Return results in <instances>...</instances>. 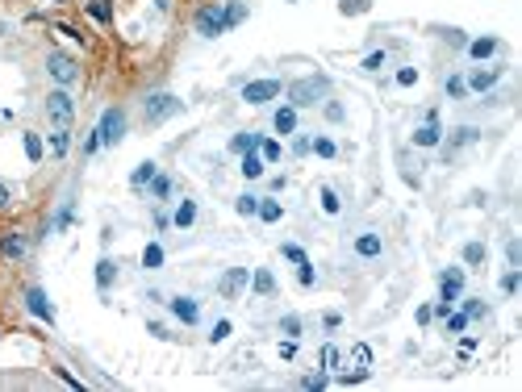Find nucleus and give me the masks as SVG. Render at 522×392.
<instances>
[{
    "mask_svg": "<svg viewBox=\"0 0 522 392\" xmlns=\"http://www.w3.org/2000/svg\"><path fill=\"white\" fill-rule=\"evenodd\" d=\"M238 213H242V217L259 213V196H251V192H247V196H238Z\"/></svg>",
    "mask_w": 522,
    "mask_h": 392,
    "instance_id": "34",
    "label": "nucleus"
},
{
    "mask_svg": "<svg viewBox=\"0 0 522 392\" xmlns=\"http://www.w3.org/2000/svg\"><path fill=\"white\" fill-rule=\"evenodd\" d=\"M163 263V246L159 242H150L146 251H142V267H159Z\"/></svg>",
    "mask_w": 522,
    "mask_h": 392,
    "instance_id": "26",
    "label": "nucleus"
},
{
    "mask_svg": "<svg viewBox=\"0 0 522 392\" xmlns=\"http://www.w3.org/2000/svg\"><path fill=\"white\" fill-rule=\"evenodd\" d=\"M280 255H284L288 263H297V267L305 263V251H301V246H293V242H284V246H280Z\"/></svg>",
    "mask_w": 522,
    "mask_h": 392,
    "instance_id": "35",
    "label": "nucleus"
},
{
    "mask_svg": "<svg viewBox=\"0 0 522 392\" xmlns=\"http://www.w3.org/2000/svg\"><path fill=\"white\" fill-rule=\"evenodd\" d=\"M443 321H447V334H459V330L468 325V313H447Z\"/></svg>",
    "mask_w": 522,
    "mask_h": 392,
    "instance_id": "36",
    "label": "nucleus"
},
{
    "mask_svg": "<svg viewBox=\"0 0 522 392\" xmlns=\"http://www.w3.org/2000/svg\"><path fill=\"white\" fill-rule=\"evenodd\" d=\"M96 146H100V134H96V130H92V134H88V138H84V154H92V150H96Z\"/></svg>",
    "mask_w": 522,
    "mask_h": 392,
    "instance_id": "51",
    "label": "nucleus"
},
{
    "mask_svg": "<svg viewBox=\"0 0 522 392\" xmlns=\"http://www.w3.org/2000/svg\"><path fill=\"white\" fill-rule=\"evenodd\" d=\"M230 25H226V9L222 5H209V9H201L196 13V34L201 38H218V34H226Z\"/></svg>",
    "mask_w": 522,
    "mask_h": 392,
    "instance_id": "6",
    "label": "nucleus"
},
{
    "mask_svg": "<svg viewBox=\"0 0 522 392\" xmlns=\"http://www.w3.org/2000/svg\"><path fill=\"white\" fill-rule=\"evenodd\" d=\"M297 275H301V284H305V288H309V284H313V263H309V259H305V263H301V271H297Z\"/></svg>",
    "mask_w": 522,
    "mask_h": 392,
    "instance_id": "50",
    "label": "nucleus"
},
{
    "mask_svg": "<svg viewBox=\"0 0 522 392\" xmlns=\"http://www.w3.org/2000/svg\"><path fill=\"white\" fill-rule=\"evenodd\" d=\"M506 259H510V267H518V271H522V242H518V238H510V242H506Z\"/></svg>",
    "mask_w": 522,
    "mask_h": 392,
    "instance_id": "28",
    "label": "nucleus"
},
{
    "mask_svg": "<svg viewBox=\"0 0 522 392\" xmlns=\"http://www.w3.org/2000/svg\"><path fill=\"white\" fill-rule=\"evenodd\" d=\"M88 9H92V17H96V21H109V17H113V9H109V0H92Z\"/></svg>",
    "mask_w": 522,
    "mask_h": 392,
    "instance_id": "33",
    "label": "nucleus"
},
{
    "mask_svg": "<svg viewBox=\"0 0 522 392\" xmlns=\"http://www.w3.org/2000/svg\"><path fill=\"white\" fill-rule=\"evenodd\" d=\"M238 172H242L247 180H259V176H264V159H259V150H247V154H242V167H238Z\"/></svg>",
    "mask_w": 522,
    "mask_h": 392,
    "instance_id": "16",
    "label": "nucleus"
},
{
    "mask_svg": "<svg viewBox=\"0 0 522 392\" xmlns=\"http://www.w3.org/2000/svg\"><path fill=\"white\" fill-rule=\"evenodd\" d=\"M322 209H326V213H339V196H334V188H322Z\"/></svg>",
    "mask_w": 522,
    "mask_h": 392,
    "instance_id": "46",
    "label": "nucleus"
},
{
    "mask_svg": "<svg viewBox=\"0 0 522 392\" xmlns=\"http://www.w3.org/2000/svg\"><path fill=\"white\" fill-rule=\"evenodd\" d=\"M439 138H443V130H439V113H427V122L418 126V134H413V146H439Z\"/></svg>",
    "mask_w": 522,
    "mask_h": 392,
    "instance_id": "10",
    "label": "nucleus"
},
{
    "mask_svg": "<svg viewBox=\"0 0 522 392\" xmlns=\"http://www.w3.org/2000/svg\"><path fill=\"white\" fill-rule=\"evenodd\" d=\"M150 196H155V200L172 196V180H168V176H155V180H150Z\"/></svg>",
    "mask_w": 522,
    "mask_h": 392,
    "instance_id": "25",
    "label": "nucleus"
},
{
    "mask_svg": "<svg viewBox=\"0 0 522 392\" xmlns=\"http://www.w3.org/2000/svg\"><path fill=\"white\" fill-rule=\"evenodd\" d=\"M209 338H214V343H222V338H230V321H218V325H214V334H209Z\"/></svg>",
    "mask_w": 522,
    "mask_h": 392,
    "instance_id": "48",
    "label": "nucleus"
},
{
    "mask_svg": "<svg viewBox=\"0 0 522 392\" xmlns=\"http://www.w3.org/2000/svg\"><path fill=\"white\" fill-rule=\"evenodd\" d=\"M501 288H506V292H518V267H510V275L501 279Z\"/></svg>",
    "mask_w": 522,
    "mask_h": 392,
    "instance_id": "49",
    "label": "nucleus"
},
{
    "mask_svg": "<svg viewBox=\"0 0 522 392\" xmlns=\"http://www.w3.org/2000/svg\"><path fill=\"white\" fill-rule=\"evenodd\" d=\"M385 67V50H372L368 59H363V71H381Z\"/></svg>",
    "mask_w": 522,
    "mask_h": 392,
    "instance_id": "39",
    "label": "nucleus"
},
{
    "mask_svg": "<svg viewBox=\"0 0 522 392\" xmlns=\"http://www.w3.org/2000/svg\"><path fill=\"white\" fill-rule=\"evenodd\" d=\"M113 275H117V263H109V259H100V263H96V284H100V288H109V284H113Z\"/></svg>",
    "mask_w": 522,
    "mask_h": 392,
    "instance_id": "19",
    "label": "nucleus"
},
{
    "mask_svg": "<svg viewBox=\"0 0 522 392\" xmlns=\"http://www.w3.org/2000/svg\"><path fill=\"white\" fill-rule=\"evenodd\" d=\"M397 84H401V88H413V84H418V71H413V67H401V71H397Z\"/></svg>",
    "mask_w": 522,
    "mask_h": 392,
    "instance_id": "45",
    "label": "nucleus"
},
{
    "mask_svg": "<svg viewBox=\"0 0 522 392\" xmlns=\"http://www.w3.org/2000/svg\"><path fill=\"white\" fill-rule=\"evenodd\" d=\"M9 205H13V192H9L5 184H0V209H9Z\"/></svg>",
    "mask_w": 522,
    "mask_h": 392,
    "instance_id": "53",
    "label": "nucleus"
},
{
    "mask_svg": "<svg viewBox=\"0 0 522 392\" xmlns=\"http://www.w3.org/2000/svg\"><path fill=\"white\" fill-rule=\"evenodd\" d=\"M176 113H180V100H176L172 92L146 96V122H150V126H159V122H168V117H176Z\"/></svg>",
    "mask_w": 522,
    "mask_h": 392,
    "instance_id": "3",
    "label": "nucleus"
},
{
    "mask_svg": "<svg viewBox=\"0 0 522 392\" xmlns=\"http://www.w3.org/2000/svg\"><path fill=\"white\" fill-rule=\"evenodd\" d=\"M464 92H468V84H464L459 76H451V80H447V96H451V100H459Z\"/></svg>",
    "mask_w": 522,
    "mask_h": 392,
    "instance_id": "41",
    "label": "nucleus"
},
{
    "mask_svg": "<svg viewBox=\"0 0 522 392\" xmlns=\"http://www.w3.org/2000/svg\"><path fill=\"white\" fill-rule=\"evenodd\" d=\"M251 284H255V292H264V297H272V292H276V279H272V271H268V267H259V271L251 275Z\"/></svg>",
    "mask_w": 522,
    "mask_h": 392,
    "instance_id": "17",
    "label": "nucleus"
},
{
    "mask_svg": "<svg viewBox=\"0 0 522 392\" xmlns=\"http://www.w3.org/2000/svg\"><path fill=\"white\" fill-rule=\"evenodd\" d=\"M326 92H330V80H326V76H305V80H293V84H288V104H293V108L322 104Z\"/></svg>",
    "mask_w": 522,
    "mask_h": 392,
    "instance_id": "1",
    "label": "nucleus"
},
{
    "mask_svg": "<svg viewBox=\"0 0 522 392\" xmlns=\"http://www.w3.org/2000/svg\"><path fill=\"white\" fill-rule=\"evenodd\" d=\"M25 251H30V242H25L21 230H5V234H0V255H5V259H25Z\"/></svg>",
    "mask_w": 522,
    "mask_h": 392,
    "instance_id": "9",
    "label": "nucleus"
},
{
    "mask_svg": "<svg viewBox=\"0 0 522 392\" xmlns=\"http://www.w3.org/2000/svg\"><path fill=\"white\" fill-rule=\"evenodd\" d=\"M67 146H71L67 130H63V126H55V134H50V154H67Z\"/></svg>",
    "mask_w": 522,
    "mask_h": 392,
    "instance_id": "21",
    "label": "nucleus"
},
{
    "mask_svg": "<svg viewBox=\"0 0 522 392\" xmlns=\"http://www.w3.org/2000/svg\"><path fill=\"white\" fill-rule=\"evenodd\" d=\"M468 50H473V59H489V54L497 50L493 38H477V42H468Z\"/></svg>",
    "mask_w": 522,
    "mask_h": 392,
    "instance_id": "20",
    "label": "nucleus"
},
{
    "mask_svg": "<svg viewBox=\"0 0 522 392\" xmlns=\"http://www.w3.org/2000/svg\"><path fill=\"white\" fill-rule=\"evenodd\" d=\"M485 313H489V309H485L481 301H468V317H485Z\"/></svg>",
    "mask_w": 522,
    "mask_h": 392,
    "instance_id": "52",
    "label": "nucleus"
},
{
    "mask_svg": "<svg viewBox=\"0 0 522 392\" xmlns=\"http://www.w3.org/2000/svg\"><path fill=\"white\" fill-rule=\"evenodd\" d=\"M464 292V271L459 267H447L443 275H439V317H447L451 313V301Z\"/></svg>",
    "mask_w": 522,
    "mask_h": 392,
    "instance_id": "2",
    "label": "nucleus"
},
{
    "mask_svg": "<svg viewBox=\"0 0 522 392\" xmlns=\"http://www.w3.org/2000/svg\"><path fill=\"white\" fill-rule=\"evenodd\" d=\"M468 142H477V130H473V126H464V130L451 134V150H455V146H468Z\"/></svg>",
    "mask_w": 522,
    "mask_h": 392,
    "instance_id": "30",
    "label": "nucleus"
},
{
    "mask_svg": "<svg viewBox=\"0 0 522 392\" xmlns=\"http://www.w3.org/2000/svg\"><path fill=\"white\" fill-rule=\"evenodd\" d=\"M172 313H176L184 325H196V317H201V305H196L192 297H176V301H172Z\"/></svg>",
    "mask_w": 522,
    "mask_h": 392,
    "instance_id": "13",
    "label": "nucleus"
},
{
    "mask_svg": "<svg viewBox=\"0 0 522 392\" xmlns=\"http://www.w3.org/2000/svg\"><path fill=\"white\" fill-rule=\"evenodd\" d=\"M46 71H50V80H55V84H76L80 80V67H76V59H71V54H46Z\"/></svg>",
    "mask_w": 522,
    "mask_h": 392,
    "instance_id": "5",
    "label": "nucleus"
},
{
    "mask_svg": "<svg viewBox=\"0 0 522 392\" xmlns=\"http://www.w3.org/2000/svg\"><path fill=\"white\" fill-rule=\"evenodd\" d=\"M259 159H264V163H276V159H280V142L259 138Z\"/></svg>",
    "mask_w": 522,
    "mask_h": 392,
    "instance_id": "23",
    "label": "nucleus"
},
{
    "mask_svg": "<svg viewBox=\"0 0 522 392\" xmlns=\"http://www.w3.org/2000/svg\"><path fill=\"white\" fill-rule=\"evenodd\" d=\"M247 279H251L247 267H230V271L222 275V297H238V292L247 288Z\"/></svg>",
    "mask_w": 522,
    "mask_h": 392,
    "instance_id": "12",
    "label": "nucleus"
},
{
    "mask_svg": "<svg viewBox=\"0 0 522 392\" xmlns=\"http://www.w3.org/2000/svg\"><path fill=\"white\" fill-rule=\"evenodd\" d=\"M301 388H305V392H318V388H326V371H318V376L301 380Z\"/></svg>",
    "mask_w": 522,
    "mask_h": 392,
    "instance_id": "43",
    "label": "nucleus"
},
{
    "mask_svg": "<svg viewBox=\"0 0 522 392\" xmlns=\"http://www.w3.org/2000/svg\"><path fill=\"white\" fill-rule=\"evenodd\" d=\"M272 126H276V134H293V130H297V108H293V104L276 108V117H272Z\"/></svg>",
    "mask_w": 522,
    "mask_h": 392,
    "instance_id": "15",
    "label": "nucleus"
},
{
    "mask_svg": "<svg viewBox=\"0 0 522 392\" xmlns=\"http://www.w3.org/2000/svg\"><path fill=\"white\" fill-rule=\"evenodd\" d=\"M280 330L288 334V338H297V334H301V317H293V313H288V317H280Z\"/></svg>",
    "mask_w": 522,
    "mask_h": 392,
    "instance_id": "38",
    "label": "nucleus"
},
{
    "mask_svg": "<svg viewBox=\"0 0 522 392\" xmlns=\"http://www.w3.org/2000/svg\"><path fill=\"white\" fill-rule=\"evenodd\" d=\"M351 359H355L359 367H368V363H372V351H368V347H355V351H351Z\"/></svg>",
    "mask_w": 522,
    "mask_h": 392,
    "instance_id": "47",
    "label": "nucleus"
},
{
    "mask_svg": "<svg viewBox=\"0 0 522 392\" xmlns=\"http://www.w3.org/2000/svg\"><path fill=\"white\" fill-rule=\"evenodd\" d=\"M339 9H343V13H368V9H372V0H343Z\"/></svg>",
    "mask_w": 522,
    "mask_h": 392,
    "instance_id": "37",
    "label": "nucleus"
},
{
    "mask_svg": "<svg viewBox=\"0 0 522 392\" xmlns=\"http://www.w3.org/2000/svg\"><path fill=\"white\" fill-rule=\"evenodd\" d=\"M230 146H234L238 154H247V150H259V134H238Z\"/></svg>",
    "mask_w": 522,
    "mask_h": 392,
    "instance_id": "27",
    "label": "nucleus"
},
{
    "mask_svg": "<svg viewBox=\"0 0 522 392\" xmlns=\"http://www.w3.org/2000/svg\"><path fill=\"white\" fill-rule=\"evenodd\" d=\"M464 263H485V246L481 242H468L464 246Z\"/></svg>",
    "mask_w": 522,
    "mask_h": 392,
    "instance_id": "32",
    "label": "nucleus"
},
{
    "mask_svg": "<svg viewBox=\"0 0 522 392\" xmlns=\"http://www.w3.org/2000/svg\"><path fill=\"white\" fill-rule=\"evenodd\" d=\"M280 213H284V209H280L276 200H259V217H264V221H280Z\"/></svg>",
    "mask_w": 522,
    "mask_h": 392,
    "instance_id": "31",
    "label": "nucleus"
},
{
    "mask_svg": "<svg viewBox=\"0 0 522 392\" xmlns=\"http://www.w3.org/2000/svg\"><path fill=\"white\" fill-rule=\"evenodd\" d=\"M155 176H159V172H155V163H138V172H134V180H130V184H134V188H142V184H150Z\"/></svg>",
    "mask_w": 522,
    "mask_h": 392,
    "instance_id": "24",
    "label": "nucleus"
},
{
    "mask_svg": "<svg viewBox=\"0 0 522 392\" xmlns=\"http://www.w3.org/2000/svg\"><path fill=\"white\" fill-rule=\"evenodd\" d=\"M280 96V80H251L247 88H242V100L247 104H268V100H276Z\"/></svg>",
    "mask_w": 522,
    "mask_h": 392,
    "instance_id": "8",
    "label": "nucleus"
},
{
    "mask_svg": "<svg viewBox=\"0 0 522 392\" xmlns=\"http://www.w3.org/2000/svg\"><path fill=\"white\" fill-rule=\"evenodd\" d=\"M355 255L359 259H376L381 255V234H359L355 238Z\"/></svg>",
    "mask_w": 522,
    "mask_h": 392,
    "instance_id": "14",
    "label": "nucleus"
},
{
    "mask_svg": "<svg viewBox=\"0 0 522 392\" xmlns=\"http://www.w3.org/2000/svg\"><path fill=\"white\" fill-rule=\"evenodd\" d=\"M96 134H100V146H117L122 134H126V113H122V108H109V113L100 117Z\"/></svg>",
    "mask_w": 522,
    "mask_h": 392,
    "instance_id": "7",
    "label": "nucleus"
},
{
    "mask_svg": "<svg viewBox=\"0 0 522 392\" xmlns=\"http://www.w3.org/2000/svg\"><path fill=\"white\" fill-rule=\"evenodd\" d=\"M247 17V5H226V25H238Z\"/></svg>",
    "mask_w": 522,
    "mask_h": 392,
    "instance_id": "40",
    "label": "nucleus"
},
{
    "mask_svg": "<svg viewBox=\"0 0 522 392\" xmlns=\"http://www.w3.org/2000/svg\"><path fill=\"white\" fill-rule=\"evenodd\" d=\"M25 305H30V313H34V317L55 321V309H50V301H46V292H42V288H30V292H25Z\"/></svg>",
    "mask_w": 522,
    "mask_h": 392,
    "instance_id": "11",
    "label": "nucleus"
},
{
    "mask_svg": "<svg viewBox=\"0 0 522 392\" xmlns=\"http://www.w3.org/2000/svg\"><path fill=\"white\" fill-rule=\"evenodd\" d=\"M172 221H176V226H192V221H196V205L192 200H180V209H176Z\"/></svg>",
    "mask_w": 522,
    "mask_h": 392,
    "instance_id": "22",
    "label": "nucleus"
},
{
    "mask_svg": "<svg viewBox=\"0 0 522 392\" xmlns=\"http://www.w3.org/2000/svg\"><path fill=\"white\" fill-rule=\"evenodd\" d=\"M339 347H322V355H318V363H322V371H330V367H339Z\"/></svg>",
    "mask_w": 522,
    "mask_h": 392,
    "instance_id": "29",
    "label": "nucleus"
},
{
    "mask_svg": "<svg viewBox=\"0 0 522 392\" xmlns=\"http://www.w3.org/2000/svg\"><path fill=\"white\" fill-rule=\"evenodd\" d=\"M497 84V71H473V76H468V88H473V92H489Z\"/></svg>",
    "mask_w": 522,
    "mask_h": 392,
    "instance_id": "18",
    "label": "nucleus"
},
{
    "mask_svg": "<svg viewBox=\"0 0 522 392\" xmlns=\"http://www.w3.org/2000/svg\"><path fill=\"white\" fill-rule=\"evenodd\" d=\"M25 154H30L34 163L42 159V142H38V134H25Z\"/></svg>",
    "mask_w": 522,
    "mask_h": 392,
    "instance_id": "42",
    "label": "nucleus"
},
{
    "mask_svg": "<svg viewBox=\"0 0 522 392\" xmlns=\"http://www.w3.org/2000/svg\"><path fill=\"white\" fill-rule=\"evenodd\" d=\"M309 146H313V150H318L322 159H330V154H334V142H330V138H313Z\"/></svg>",
    "mask_w": 522,
    "mask_h": 392,
    "instance_id": "44",
    "label": "nucleus"
},
{
    "mask_svg": "<svg viewBox=\"0 0 522 392\" xmlns=\"http://www.w3.org/2000/svg\"><path fill=\"white\" fill-rule=\"evenodd\" d=\"M46 117L55 122V126H63V130L71 126V117H76V104H71V96H67L63 88H55V92L46 96Z\"/></svg>",
    "mask_w": 522,
    "mask_h": 392,
    "instance_id": "4",
    "label": "nucleus"
}]
</instances>
